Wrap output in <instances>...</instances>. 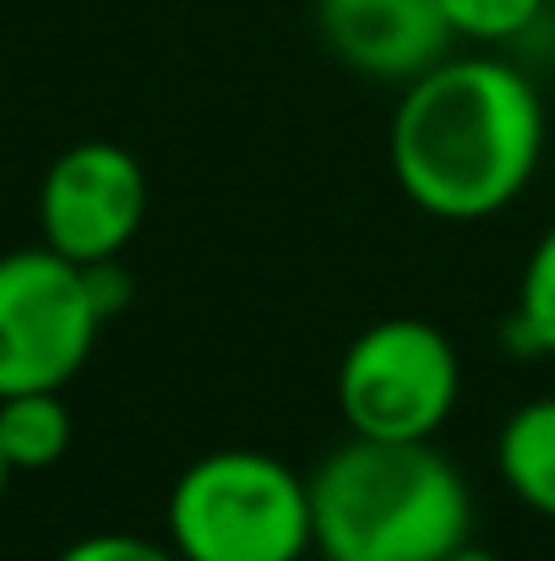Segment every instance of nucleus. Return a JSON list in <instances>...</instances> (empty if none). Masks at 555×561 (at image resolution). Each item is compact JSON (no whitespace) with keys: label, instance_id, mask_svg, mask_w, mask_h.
<instances>
[{"label":"nucleus","instance_id":"f257e3e1","mask_svg":"<svg viewBox=\"0 0 555 561\" xmlns=\"http://www.w3.org/2000/svg\"><path fill=\"white\" fill-rule=\"evenodd\" d=\"M386 159L419 213L447 224L496 218L545 159V99L501 55H447L403 82Z\"/></svg>","mask_w":555,"mask_h":561},{"label":"nucleus","instance_id":"f03ea898","mask_svg":"<svg viewBox=\"0 0 555 561\" xmlns=\"http://www.w3.org/2000/svg\"><path fill=\"white\" fill-rule=\"evenodd\" d=\"M311 529L327 561H441L474 540V496L436 442L349 436L311 469Z\"/></svg>","mask_w":555,"mask_h":561},{"label":"nucleus","instance_id":"7ed1b4c3","mask_svg":"<svg viewBox=\"0 0 555 561\" xmlns=\"http://www.w3.org/2000/svg\"><path fill=\"white\" fill-rule=\"evenodd\" d=\"M170 546L185 561H300L316 551L311 474L256 447H218L170 485Z\"/></svg>","mask_w":555,"mask_h":561},{"label":"nucleus","instance_id":"20e7f679","mask_svg":"<svg viewBox=\"0 0 555 561\" xmlns=\"http://www.w3.org/2000/svg\"><path fill=\"white\" fill-rule=\"evenodd\" d=\"M463 392L452 339L425 317H381L338 360V409L349 436L436 442Z\"/></svg>","mask_w":555,"mask_h":561},{"label":"nucleus","instance_id":"39448f33","mask_svg":"<svg viewBox=\"0 0 555 561\" xmlns=\"http://www.w3.org/2000/svg\"><path fill=\"white\" fill-rule=\"evenodd\" d=\"M99 328L82 262L49 245L0 256V398L66 387L88 366Z\"/></svg>","mask_w":555,"mask_h":561},{"label":"nucleus","instance_id":"423d86ee","mask_svg":"<svg viewBox=\"0 0 555 561\" xmlns=\"http://www.w3.org/2000/svg\"><path fill=\"white\" fill-rule=\"evenodd\" d=\"M148 218V175L120 142H77L66 148L38 186V234L49 251L71 262L126 256Z\"/></svg>","mask_w":555,"mask_h":561},{"label":"nucleus","instance_id":"0eeeda50","mask_svg":"<svg viewBox=\"0 0 555 561\" xmlns=\"http://www.w3.org/2000/svg\"><path fill=\"white\" fill-rule=\"evenodd\" d=\"M322 44L366 82H414L452 55L441 0H316Z\"/></svg>","mask_w":555,"mask_h":561},{"label":"nucleus","instance_id":"6e6552de","mask_svg":"<svg viewBox=\"0 0 555 561\" xmlns=\"http://www.w3.org/2000/svg\"><path fill=\"white\" fill-rule=\"evenodd\" d=\"M496 474L529 513L555 524V392L529 398L507 414L496 436Z\"/></svg>","mask_w":555,"mask_h":561},{"label":"nucleus","instance_id":"1a4fd4ad","mask_svg":"<svg viewBox=\"0 0 555 561\" xmlns=\"http://www.w3.org/2000/svg\"><path fill=\"white\" fill-rule=\"evenodd\" d=\"M66 447H71V409H66L60 387L0 398V453L16 474L60 463Z\"/></svg>","mask_w":555,"mask_h":561},{"label":"nucleus","instance_id":"9d476101","mask_svg":"<svg viewBox=\"0 0 555 561\" xmlns=\"http://www.w3.org/2000/svg\"><path fill=\"white\" fill-rule=\"evenodd\" d=\"M507 333L523 355H555V224L534 240V251L523 262L518 311H512Z\"/></svg>","mask_w":555,"mask_h":561},{"label":"nucleus","instance_id":"9b49d317","mask_svg":"<svg viewBox=\"0 0 555 561\" xmlns=\"http://www.w3.org/2000/svg\"><path fill=\"white\" fill-rule=\"evenodd\" d=\"M551 0H441L452 38L463 44H512L523 38Z\"/></svg>","mask_w":555,"mask_h":561},{"label":"nucleus","instance_id":"f8f14e48","mask_svg":"<svg viewBox=\"0 0 555 561\" xmlns=\"http://www.w3.org/2000/svg\"><path fill=\"white\" fill-rule=\"evenodd\" d=\"M55 561H185L175 546H159V540H142V535H120V529H104V535H82L71 540Z\"/></svg>","mask_w":555,"mask_h":561},{"label":"nucleus","instance_id":"ddd939ff","mask_svg":"<svg viewBox=\"0 0 555 561\" xmlns=\"http://www.w3.org/2000/svg\"><path fill=\"white\" fill-rule=\"evenodd\" d=\"M82 273H88V295H93V306H99L104 322L120 317V311L131 306V273H126L120 256H109V262H88Z\"/></svg>","mask_w":555,"mask_h":561},{"label":"nucleus","instance_id":"4468645a","mask_svg":"<svg viewBox=\"0 0 555 561\" xmlns=\"http://www.w3.org/2000/svg\"><path fill=\"white\" fill-rule=\"evenodd\" d=\"M441 561H501L496 551H485V546H474V540H463V546H452Z\"/></svg>","mask_w":555,"mask_h":561},{"label":"nucleus","instance_id":"2eb2a0df","mask_svg":"<svg viewBox=\"0 0 555 561\" xmlns=\"http://www.w3.org/2000/svg\"><path fill=\"white\" fill-rule=\"evenodd\" d=\"M11 474H16V469H11V463H5V453H0V496H5V485H11Z\"/></svg>","mask_w":555,"mask_h":561},{"label":"nucleus","instance_id":"dca6fc26","mask_svg":"<svg viewBox=\"0 0 555 561\" xmlns=\"http://www.w3.org/2000/svg\"><path fill=\"white\" fill-rule=\"evenodd\" d=\"M300 561H327V557H322V551H311V557H300Z\"/></svg>","mask_w":555,"mask_h":561}]
</instances>
